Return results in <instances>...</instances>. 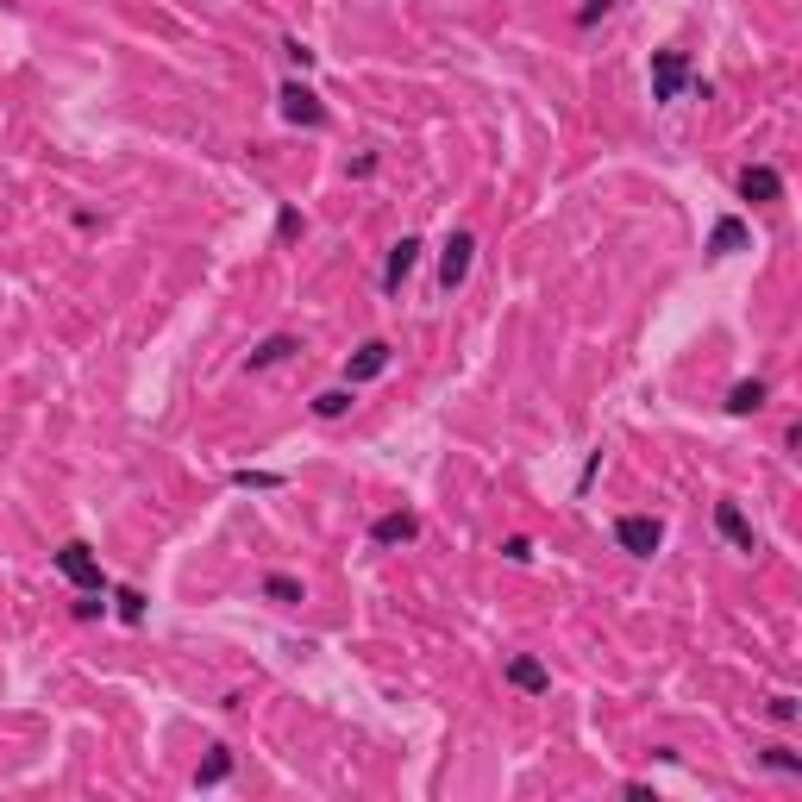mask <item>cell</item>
Returning <instances> with one entry per match:
<instances>
[{"instance_id":"1","label":"cell","mask_w":802,"mask_h":802,"mask_svg":"<svg viewBox=\"0 0 802 802\" xmlns=\"http://www.w3.org/2000/svg\"><path fill=\"white\" fill-rule=\"evenodd\" d=\"M57 577L63 583H76V589H101V596H107V571H101V558H94V546H88V539H63V546H57Z\"/></svg>"},{"instance_id":"2","label":"cell","mask_w":802,"mask_h":802,"mask_svg":"<svg viewBox=\"0 0 802 802\" xmlns=\"http://www.w3.org/2000/svg\"><path fill=\"white\" fill-rule=\"evenodd\" d=\"M276 107H282V120H289V126H308V132H320L326 120H333V113H326V101H320L308 82H282V88H276Z\"/></svg>"},{"instance_id":"3","label":"cell","mask_w":802,"mask_h":802,"mask_svg":"<svg viewBox=\"0 0 802 802\" xmlns=\"http://www.w3.org/2000/svg\"><path fill=\"white\" fill-rule=\"evenodd\" d=\"M615 546L627 558H652L658 546H665V521H658V514H621V521H615Z\"/></svg>"},{"instance_id":"4","label":"cell","mask_w":802,"mask_h":802,"mask_svg":"<svg viewBox=\"0 0 802 802\" xmlns=\"http://www.w3.org/2000/svg\"><path fill=\"white\" fill-rule=\"evenodd\" d=\"M414 539H420V514H408V508H389V514H376V521H370V546L376 552L414 546Z\"/></svg>"},{"instance_id":"5","label":"cell","mask_w":802,"mask_h":802,"mask_svg":"<svg viewBox=\"0 0 802 802\" xmlns=\"http://www.w3.org/2000/svg\"><path fill=\"white\" fill-rule=\"evenodd\" d=\"M690 88V57L683 51H652V101H677Z\"/></svg>"},{"instance_id":"6","label":"cell","mask_w":802,"mask_h":802,"mask_svg":"<svg viewBox=\"0 0 802 802\" xmlns=\"http://www.w3.org/2000/svg\"><path fill=\"white\" fill-rule=\"evenodd\" d=\"M389 358H395L389 339H364V345L345 358V383H351V389H358V383H376V376L389 370Z\"/></svg>"},{"instance_id":"7","label":"cell","mask_w":802,"mask_h":802,"mask_svg":"<svg viewBox=\"0 0 802 802\" xmlns=\"http://www.w3.org/2000/svg\"><path fill=\"white\" fill-rule=\"evenodd\" d=\"M470 257H477V239H470V232H452V239H445V251H439V289H445V295L464 289Z\"/></svg>"},{"instance_id":"8","label":"cell","mask_w":802,"mask_h":802,"mask_svg":"<svg viewBox=\"0 0 802 802\" xmlns=\"http://www.w3.org/2000/svg\"><path fill=\"white\" fill-rule=\"evenodd\" d=\"M734 188H740V201H752V207H771V201H784V176H777L771 163H746Z\"/></svg>"},{"instance_id":"9","label":"cell","mask_w":802,"mask_h":802,"mask_svg":"<svg viewBox=\"0 0 802 802\" xmlns=\"http://www.w3.org/2000/svg\"><path fill=\"white\" fill-rule=\"evenodd\" d=\"M715 527H721V539H727V546H734V552H759V533H752V521H746V514H740V502H715Z\"/></svg>"},{"instance_id":"10","label":"cell","mask_w":802,"mask_h":802,"mask_svg":"<svg viewBox=\"0 0 802 802\" xmlns=\"http://www.w3.org/2000/svg\"><path fill=\"white\" fill-rule=\"evenodd\" d=\"M502 677H508V683H514V690H521V696H546V690H552V671L539 665L533 652H514Z\"/></svg>"},{"instance_id":"11","label":"cell","mask_w":802,"mask_h":802,"mask_svg":"<svg viewBox=\"0 0 802 802\" xmlns=\"http://www.w3.org/2000/svg\"><path fill=\"white\" fill-rule=\"evenodd\" d=\"M414 264H420V239H395L389 257H383V295H401V282L414 276Z\"/></svg>"},{"instance_id":"12","label":"cell","mask_w":802,"mask_h":802,"mask_svg":"<svg viewBox=\"0 0 802 802\" xmlns=\"http://www.w3.org/2000/svg\"><path fill=\"white\" fill-rule=\"evenodd\" d=\"M765 401H771V383H765V376H740V383L727 389V414L746 420V414H759Z\"/></svg>"},{"instance_id":"13","label":"cell","mask_w":802,"mask_h":802,"mask_svg":"<svg viewBox=\"0 0 802 802\" xmlns=\"http://www.w3.org/2000/svg\"><path fill=\"white\" fill-rule=\"evenodd\" d=\"M746 245H752L746 220H740V214H721L715 232H709V257H734V251H746Z\"/></svg>"},{"instance_id":"14","label":"cell","mask_w":802,"mask_h":802,"mask_svg":"<svg viewBox=\"0 0 802 802\" xmlns=\"http://www.w3.org/2000/svg\"><path fill=\"white\" fill-rule=\"evenodd\" d=\"M295 351H301V339H295V333H270V339H257V345H251L245 370H270V364H282V358H295Z\"/></svg>"},{"instance_id":"15","label":"cell","mask_w":802,"mask_h":802,"mask_svg":"<svg viewBox=\"0 0 802 802\" xmlns=\"http://www.w3.org/2000/svg\"><path fill=\"white\" fill-rule=\"evenodd\" d=\"M257 596L276 602V608H295V602H308V589H301V577H289V571H270L264 583H257Z\"/></svg>"},{"instance_id":"16","label":"cell","mask_w":802,"mask_h":802,"mask_svg":"<svg viewBox=\"0 0 802 802\" xmlns=\"http://www.w3.org/2000/svg\"><path fill=\"white\" fill-rule=\"evenodd\" d=\"M226 777H232V746H214L195 765V790H214V784H226Z\"/></svg>"},{"instance_id":"17","label":"cell","mask_w":802,"mask_h":802,"mask_svg":"<svg viewBox=\"0 0 802 802\" xmlns=\"http://www.w3.org/2000/svg\"><path fill=\"white\" fill-rule=\"evenodd\" d=\"M107 596H113V615H120L126 627H138V621H145V596H138V589H132V583H113V589H107Z\"/></svg>"},{"instance_id":"18","label":"cell","mask_w":802,"mask_h":802,"mask_svg":"<svg viewBox=\"0 0 802 802\" xmlns=\"http://www.w3.org/2000/svg\"><path fill=\"white\" fill-rule=\"evenodd\" d=\"M345 408H351V383H339V389H320V395H314V414H320V420H339Z\"/></svg>"},{"instance_id":"19","label":"cell","mask_w":802,"mask_h":802,"mask_svg":"<svg viewBox=\"0 0 802 802\" xmlns=\"http://www.w3.org/2000/svg\"><path fill=\"white\" fill-rule=\"evenodd\" d=\"M759 765H765V771H777V777H802V759H796L790 746H765V752H759Z\"/></svg>"},{"instance_id":"20","label":"cell","mask_w":802,"mask_h":802,"mask_svg":"<svg viewBox=\"0 0 802 802\" xmlns=\"http://www.w3.org/2000/svg\"><path fill=\"white\" fill-rule=\"evenodd\" d=\"M282 483H289V477H282V470H232V489H282Z\"/></svg>"},{"instance_id":"21","label":"cell","mask_w":802,"mask_h":802,"mask_svg":"<svg viewBox=\"0 0 802 802\" xmlns=\"http://www.w3.org/2000/svg\"><path fill=\"white\" fill-rule=\"evenodd\" d=\"M765 715H771V721H777V727H790V721H796V715H802V702H796V696H784V690H777V696H771V702H765Z\"/></svg>"},{"instance_id":"22","label":"cell","mask_w":802,"mask_h":802,"mask_svg":"<svg viewBox=\"0 0 802 802\" xmlns=\"http://www.w3.org/2000/svg\"><path fill=\"white\" fill-rule=\"evenodd\" d=\"M608 13H615V0H583L571 19H577V26H596V19H608Z\"/></svg>"},{"instance_id":"23","label":"cell","mask_w":802,"mask_h":802,"mask_svg":"<svg viewBox=\"0 0 802 802\" xmlns=\"http://www.w3.org/2000/svg\"><path fill=\"white\" fill-rule=\"evenodd\" d=\"M282 57H289L295 69H314V44H301V38H282Z\"/></svg>"},{"instance_id":"24","label":"cell","mask_w":802,"mask_h":802,"mask_svg":"<svg viewBox=\"0 0 802 802\" xmlns=\"http://www.w3.org/2000/svg\"><path fill=\"white\" fill-rule=\"evenodd\" d=\"M301 226H308V220H301V214H295V207H276V239H295V232H301Z\"/></svg>"},{"instance_id":"25","label":"cell","mask_w":802,"mask_h":802,"mask_svg":"<svg viewBox=\"0 0 802 802\" xmlns=\"http://www.w3.org/2000/svg\"><path fill=\"white\" fill-rule=\"evenodd\" d=\"M502 552H508V564H533V539H527V533H514Z\"/></svg>"},{"instance_id":"26","label":"cell","mask_w":802,"mask_h":802,"mask_svg":"<svg viewBox=\"0 0 802 802\" xmlns=\"http://www.w3.org/2000/svg\"><path fill=\"white\" fill-rule=\"evenodd\" d=\"M596 470H602V452H589V464H583V477H577V495H583L589 483H596Z\"/></svg>"}]
</instances>
